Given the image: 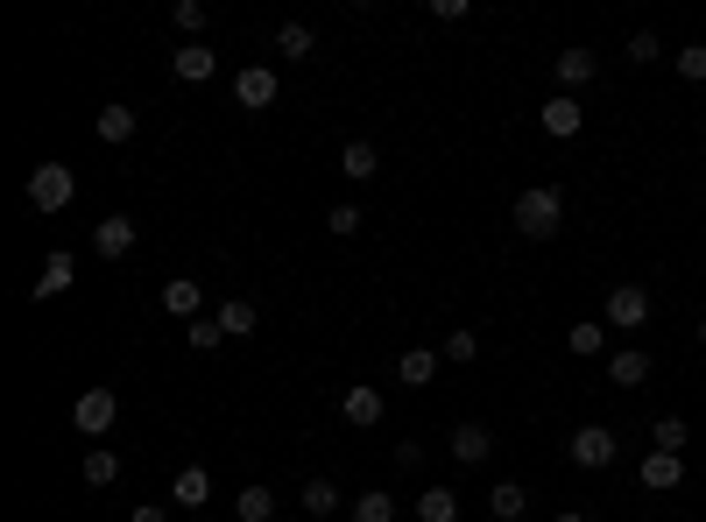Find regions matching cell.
I'll list each match as a JSON object with an SVG mask.
<instances>
[{
    "instance_id": "cell-8",
    "label": "cell",
    "mask_w": 706,
    "mask_h": 522,
    "mask_svg": "<svg viewBox=\"0 0 706 522\" xmlns=\"http://www.w3.org/2000/svg\"><path fill=\"white\" fill-rule=\"evenodd\" d=\"M93 247H99V262H128L134 255V219L128 213H107L93 227Z\"/></svg>"
},
{
    "instance_id": "cell-11",
    "label": "cell",
    "mask_w": 706,
    "mask_h": 522,
    "mask_svg": "<svg viewBox=\"0 0 706 522\" xmlns=\"http://www.w3.org/2000/svg\"><path fill=\"white\" fill-rule=\"evenodd\" d=\"M636 481L650 487V495H671V487L685 481V459L679 452H643V466H636Z\"/></svg>"
},
{
    "instance_id": "cell-26",
    "label": "cell",
    "mask_w": 706,
    "mask_h": 522,
    "mask_svg": "<svg viewBox=\"0 0 706 522\" xmlns=\"http://www.w3.org/2000/svg\"><path fill=\"white\" fill-rule=\"evenodd\" d=\"M488 509H494V522H523V515H530V495H523L516 481H502V487L488 495Z\"/></svg>"
},
{
    "instance_id": "cell-30",
    "label": "cell",
    "mask_w": 706,
    "mask_h": 522,
    "mask_svg": "<svg viewBox=\"0 0 706 522\" xmlns=\"http://www.w3.org/2000/svg\"><path fill=\"white\" fill-rule=\"evenodd\" d=\"M304 509L325 522V515H339V509H347V501H339V487H333V481H304Z\"/></svg>"
},
{
    "instance_id": "cell-12",
    "label": "cell",
    "mask_w": 706,
    "mask_h": 522,
    "mask_svg": "<svg viewBox=\"0 0 706 522\" xmlns=\"http://www.w3.org/2000/svg\"><path fill=\"white\" fill-rule=\"evenodd\" d=\"M608 381L614 389H643V381H650V353L643 347H614L608 353Z\"/></svg>"
},
{
    "instance_id": "cell-25",
    "label": "cell",
    "mask_w": 706,
    "mask_h": 522,
    "mask_svg": "<svg viewBox=\"0 0 706 522\" xmlns=\"http://www.w3.org/2000/svg\"><path fill=\"white\" fill-rule=\"evenodd\" d=\"M565 347H573L579 361H594V353H608V325H600V318H579L573 332H565Z\"/></svg>"
},
{
    "instance_id": "cell-24",
    "label": "cell",
    "mask_w": 706,
    "mask_h": 522,
    "mask_svg": "<svg viewBox=\"0 0 706 522\" xmlns=\"http://www.w3.org/2000/svg\"><path fill=\"white\" fill-rule=\"evenodd\" d=\"M311 50H319V36H311L304 22H283V28H276V57H290V64H304Z\"/></svg>"
},
{
    "instance_id": "cell-19",
    "label": "cell",
    "mask_w": 706,
    "mask_h": 522,
    "mask_svg": "<svg viewBox=\"0 0 706 522\" xmlns=\"http://www.w3.org/2000/svg\"><path fill=\"white\" fill-rule=\"evenodd\" d=\"M551 71H559V85H565V93H579V85H587L594 78V50H559V57H551Z\"/></svg>"
},
{
    "instance_id": "cell-15",
    "label": "cell",
    "mask_w": 706,
    "mask_h": 522,
    "mask_svg": "<svg viewBox=\"0 0 706 522\" xmlns=\"http://www.w3.org/2000/svg\"><path fill=\"white\" fill-rule=\"evenodd\" d=\"M71 276H79V255H64V247H57V255L43 262V282H36L28 296H36V304H50V296H64V290H71Z\"/></svg>"
},
{
    "instance_id": "cell-38",
    "label": "cell",
    "mask_w": 706,
    "mask_h": 522,
    "mask_svg": "<svg viewBox=\"0 0 706 522\" xmlns=\"http://www.w3.org/2000/svg\"><path fill=\"white\" fill-rule=\"evenodd\" d=\"M551 522H587V515H579V509H565V515H551Z\"/></svg>"
},
{
    "instance_id": "cell-32",
    "label": "cell",
    "mask_w": 706,
    "mask_h": 522,
    "mask_svg": "<svg viewBox=\"0 0 706 522\" xmlns=\"http://www.w3.org/2000/svg\"><path fill=\"white\" fill-rule=\"evenodd\" d=\"M360 227H368V219H360V205H333V213H325V233H339V241L360 233Z\"/></svg>"
},
{
    "instance_id": "cell-9",
    "label": "cell",
    "mask_w": 706,
    "mask_h": 522,
    "mask_svg": "<svg viewBox=\"0 0 706 522\" xmlns=\"http://www.w3.org/2000/svg\"><path fill=\"white\" fill-rule=\"evenodd\" d=\"M579 128H587V107H579L573 93H551L545 99V134H551V142H573Z\"/></svg>"
},
{
    "instance_id": "cell-22",
    "label": "cell",
    "mask_w": 706,
    "mask_h": 522,
    "mask_svg": "<svg viewBox=\"0 0 706 522\" xmlns=\"http://www.w3.org/2000/svg\"><path fill=\"white\" fill-rule=\"evenodd\" d=\"M417 522H459V495L453 487H424L417 495Z\"/></svg>"
},
{
    "instance_id": "cell-3",
    "label": "cell",
    "mask_w": 706,
    "mask_h": 522,
    "mask_svg": "<svg viewBox=\"0 0 706 522\" xmlns=\"http://www.w3.org/2000/svg\"><path fill=\"white\" fill-rule=\"evenodd\" d=\"M614 452H622V445H614V430H608V424H579V430H573V445H565V459H573V466H587V473L614 466Z\"/></svg>"
},
{
    "instance_id": "cell-34",
    "label": "cell",
    "mask_w": 706,
    "mask_h": 522,
    "mask_svg": "<svg viewBox=\"0 0 706 522\" xmlns=\"http://www.w3.org/2000/svg\"><path fill=\"white\" fill-rule=\"evenodd\" d=\"M679 78L706 85V43H685V50H679Z\"/></svg>"
},
{
    "instance_id": "cell-40",
    "label": "cell",
    "mask_w": 706,
    "mask_h": 522,
    "mask_svg": "<svg viewBox=\"0 0 706 522\" xmlns=\"http://www.w3.org/2000/svg\"><path fill=\"white\" fill-rule=\"evenodd\" d=\"M699 381H706V375H699Z\"/></svg>"
},
{
    "instance_id": "cell-29",
    "label": "cell",
    "mask_w": 706,
    "mask_h": 522,
    "mask_svg": "<svg viewBox=\"0 0 706 522\" xmlns=\"http://www.w3.org/2000/svg\"><path fill=\"white\" fill-rule=\"evenodd\" d=\"M234 515L240 522H268V515H276V495H268V487H240V495H234Z\"/></svg>"
},
{
    "instance_id": "cell-35",
    "label": "cell",
    "mask_w": 706,
    "mask_h": 522,
    "mask_svg": "<svg viewBox=\"0 0 706 522\" xmlns=\"http://www.w3.org/2000/svg\"><path fill=\"white\" fill-rule=\"evenodd\" d=\"M205 22H213V14H205V0H177V28H184V36H199Z\"/></svg>"
},
{
    "instance_id": "cell-20",
    "label": "cell",
    "mask_w": 706,
    "mask_h": 522,
    "mask_svg": "<svg viewBox=\"0 0 706 522\" xmlns=\"http://www.w3.org/2000/svg\"><path fill=\"white\" fill-rule=\"evenodd\" d=\"M439 361H445V353H439V347H410V353H403V361H396V375H403V381H410V389H424V381H431V375H439Z\"/></svg>"
},
{
    "instance_id": "cell-21",
    "label": "cell",
    "mask_w": 706,
    "mask_h": 522,
    "mask_svg": "<svg viewBox=\"0 0 706 522\" xmlns=\"http://www.w3.org/2000/svg\"><path fill=\"white\" fill-rule=\"evenodd\" d=\"M99 142H107V148H120V142H134V107H120V99H113V107H99Z\"/></svg>"
},
{
    "instance_id": "cell-5",
    "label": "cell",
    "mask_w": 706,
    "mask_h": 522,
    "mask_svg": "<svg viewBox=\"0 0 706 522\" xmlns=\"http://www.w3.org/2000/svg\"><path fill=\"white\" fill-rule=\"evenodd\" d=\"M643 318H650V290H643V282H614L608 290V325L614 332H636Z\"/></svg>"
},
{
    "instance_id": "cell-37",
    "label": "cell",
    "mask_w": 706,
    "mask_h": 522,
    "mask_svg": "<svg viewBox=\"0 0 706 522\" xmlns=\"http://www.w3.org/2000/svg\"><path fill=\"white\" fill-rule=\"evenodd\" d=\"M128 522H170V509H156V501H148V509H134Z\"/></svg>"
},
{
    "instance_id": "cell-27",
    "label": "cell",
    "mask_w": 706,
    "mask_h": 522,
    "mask_svg": "<svg viewBox=\"0 0 706 522\" xmlns=\"http://www.w3.org/2000/svg\"><path fill=\"white\" fill-rule=\"evenodd\" d=\"M79 473H85V487H113V481H120V452H107V445H99V452L79 459Z\"/></svg>"
},
{
    "instance_id": "cell-13",
    "label": "cell",
    "mask_w": 706,
    "mask_h": 522,
    "mask_svg": "<svg viewBox=\"0 0 706 522\" xmlns=\"http://www.w3.org/2000/svg\"><path fill=\"white\" fill-rule=\"evenodd\" d=\"M445 452H453L459 466H480V459L494 452V430H488V424H459L453 438H445Z\"/></svg>"
},
{
    "instance_id": "cell-4",
    "label": "cell",
    "mask_w": 706,
    "mask_h": 522,
    "mask_svg": "<svg viewBox=\"0 0 706 522\" xmlns=\"http://www.w3.org/2000/svg\"><path fill=\"white\" fill-rule=\"evenodd\" d=\"M113 416H120V396H113V389H85L79 402H71V424H79L85 438H107Z\"/></svg>"
},
{
    "instance_id": "cell-28",
    "label": "cell",
    "mask_w": 706,
    "mask_h": 522,
    "mask_svg": "<svg viewBox=\"0 0 706 522\" xmlns=\"http://www.w3.org/2000/svg\"><path fill=\"white\" fill-rule=\"evenodd\" d=\"M354 522H396V501H388V487H368L360 501H347Z\"/></svg>"
},
{
    "instance_id": "cell-17",
    "label": "cell",
    "mask_w": 706,
    "mask_h": 522,
    "mask_svg": "<svg viewBox=\"0 0 706 522\" xmlns=\"http://www.w3.org/2000/svg\"><path fill=\"white\" fill-rule=\"evenodd\" d=\"M339 177H354V184L382 177V148H374V142H347V148H339Z\"/></svg>"
},
{
    "instance_id": "cell-36",
    "label": "cell",
    "mask_w": 706,
    "mask_h": 522,
    "mask_svg": "<svg viewBox=\"0 0 706 522\" xmlns=\"http://www.w3.org/2000/svg\"><path fill=\"white\" fill-rule=\"evenodd\" d=\"M629 64H657V36H650V28H636V36H629Z\"/></svg>"
},
{
    "instance_id": "cell-7",
    "label": "cell",
    "mask_w": 706,
    "mask_h": 522,
    "mask_svg": "<svg viewBox=\"0 0 706 522\" xmlns=\"http://www.w3.org/2000/svg\"><path fill=\"white\" fill-rule=\"evenodd\" d=\"M382 410H388V396L374 389V381H354V389L339 396V416H347L354 430H374V424H382Z\"/></svg>"
},
{
    "instance_id": "cell-14",
    "label": "cell",
    "mask_w": 706,
    "mask_h": 522,
    "mask_svg": "<svg viewBox=\"0 0 706 522\" xmlns=\"http://www.w3.org/2000/svg\"><path fill=\"white\" fill-rule=\"evenodd\" d=\"M170 501H177V509H205V501H213V473H205V466H177Z\"/></svg>"
},
{
    "instance_id": "cell-18",
    "label": "cell",
    "mask_w": 706,
    "mask_h": 522,
    "mask_svg": "<svg viewBox=\"0 0 706 522\" xmlns=\"http://www.w3.org/2000/svg\"><path fill=\"white\" fill-rule=\"evenodd\" d=\"M213 318H219V332H227V339H248V332H254V325H262V311H254V304H248V296H227V304H219V311H213Z\"/></svg>"
},
{
    "instance_id": "cell-6",
    "label": "cell",
    "mask_w": 706,
    "mask_h": 522,
    "mask_svg": "<svg viewBox=\"0 0 706 522\" xmlns=\"http://www.w3.org/2000/svg\"><path fill=\"white\" fill-rule=\"evenodd\" d=\"M276 93H283V78L268 64H248V71H234V99L248 113H262V107H276Z\"/></svg>"
},
{
    "instance_id": "cell-39",
    "label": "cell",
    "mask_w": 706,
    "mask_h": 522,
    "mask_svg": "<svg viewBox=\"0 0 706 522\" xmlns=\"http://www.w3.org/2000/svg\"><path fill=\"white\" fill-rule=\"evenodd\" d=\"M699 347H706V318H699Z\"/></svg>"
},
{
    "instance_id": "cell-10",
    "label": "cell",
    "mask_w": 706,
    "mask_h": 522,
    "mask_svg": "<svg viewBox=\"0 0 706 522\" xmlns=\"http://www.w3.org/2000/svg\"><path fill=\"white\" fill-rule=\"evenodd\" d=\"M163 311H170V318H205V282H191V276H170L163 282Z\"/></svg>"
},
{
    "instance_id": "cell-33",
    "label": "cell",
    "mask_w": 706,
    "mask_h": 522,
    "mask_svg": "<svg viewBox=\"0 0 706 522\" xmlns=\"http://www.w3.org/2000/svg\"><path fill=\"white\" fill-rule=\"evenodd\" d=\"M439 353H445L453 367H467L474 353H480V339H474V332H445V347H439Z\"/></svg>"
},
{
    "instance_id": "cell-31",
    "label": "cell",
    "mask_w": 706,
    "mask_h": 522,
    "mask_svg": "<svg viewBox=\"0 0 706 522\" xmlns=\"http://www.w3.org/2000/svg\"><path fill=\"white\" fill-rule=\"evenodd\" d=\"M219 339H227V332H219V318H191L184 325V347H199V353H213Z\"/></svg>"
},
{
    "instance_id": "cell-1",
    "label": "cell",
    "mask_w": 706,
    "mask_h": 522,
    "mask_svg": "<svg viewBox=\"0 0 706 522\" xmlns=\"http://www.w3.org/2000/svg\"><path fill=\"white\" fill-rule=\"evenodd\" d=\"M559 219H565L559 184H530L516 198V233H523V241H551V233H559Z\"/></svg>"
},
{
    "instance_id": "cell-23",
    "label": "cell",
    "mask_w": 706,
    "mask_h": 522,
    "mask_svg": "<svg viewBox=\"0 0 706 522\" xmlns=\"http://www.w3.org/2000/svg\"><path fill=\"white\" fill-rule=\"evenodd\" d=\"M685 445H693V424H685V416H657L650 452H679V459H685Z\"/></svg>"
},
{
    "instance_id": "cell-16",
    "label": "cell",
    "mask_w": 706,
    "mask_h": 522,
    "mask_svg": "<svg viewBox=\"0 0 706 522\" xmlns=\"http://www.w3.org/2000/svg\"><path fill=\"white\" fill-rule=\"evenodd\" d=\"M213 64H219V57H213V43H184V50L170 57V71H177L184 85H205V78H213Z\"/></svg>"
},
{
    "instance_id": "cell-2",
    "label": "cell",
    "mask_w": 706,
    "mask_h": 522,
    "mask_svg": "<svg viewBox=\"0 0 706 522\" xmlns=\"http://www.w3.org/2000/svg\"><path fill=\"white\" fill-rule=\"evenodd\" d=\"M71 198H79V177H71L64 162H36V170H28V205H36V213H64Z\"/></svg>"
}]
</instances>
